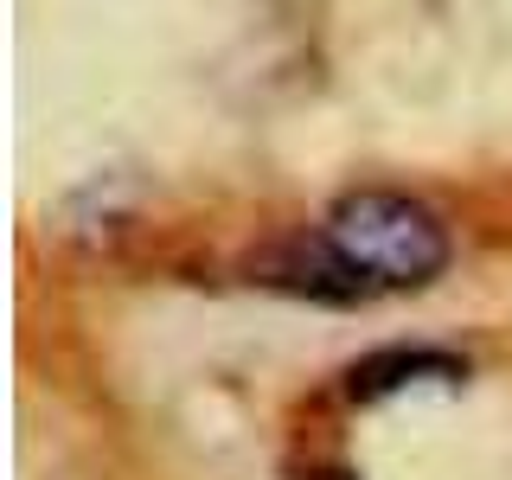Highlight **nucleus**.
Listing matches in <instances>:
<instances>
[{
	"instance_id": "obj_2",
	"label": "nucleus",
	"mask_w": 512,
	"mask_h": 480,
	"mask_svg": "<svg viewBox=\"0 0 512 480\" xmlns=\"http://www.w3.org/2000/svg\"><path fill=\"white\" fill-rule=\"evenodd\" d=\"M423 378L455 384L461 378V359H455V352H372V359L352 365L346 391L359 397V404H378V397L404 391V384H423Z\"/></svg>"
},
{
	"instance_id": "obj_1",
	"label": "nucleus",
	"mask_w": 512,
	"mask_h": 480,
	"mask_svg": "<svg viewBox=\"0 0 512 480\" xmlns=\"http://www.w3.org/2000/svg\"><path fill=\"white\" fill-rule=\"evenodd\" d=\"M333 256L359 276L365 295L378 288H429L448 269V231L429 205L404 192H352L320 224Z\"/></svg>"
},
{
	"instance_id": "obj_3",
	"label": "nucleus",
	"mask_w": 512,
	"mask_h": 480,
	"mask_svg": "<svg viewBox=\"0 0 512 480\" xmlns=\"http://www.w3.org/2000/svg\"><path fill=\"white\" fill-rule=\"evenodd\" d=\"M308 480H352V474H340V468H327V474H308Z\"/></svg>"
}]
</instances>
